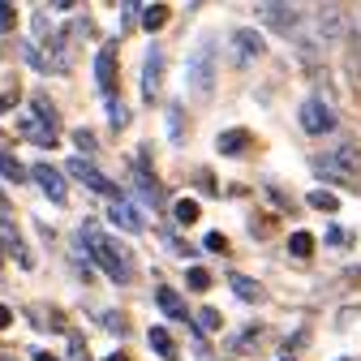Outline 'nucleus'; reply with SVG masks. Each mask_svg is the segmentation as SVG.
<instances>
[{"instance_id":"nucleus-2","label":"nucleus","mask_w":361,"mask_h":361,"mask_svg":"<svg viewBox=\"0 0 361 361\" xmlns=\"http://www.w3.org/2000/svg\"><path fill=\"white\" fill-rule=\"evenodd\" d=\"M82 241H90L86 250H90V258L108 271V280H116V284H129V280H133V258H129L121 245H112V241L95 228V224H86V228H82Z\"/></svg>"},{"instance_id":"nucleus-14","label":"nucleus","mask_w":361,"mask_h":361,"mask_svg":"<svg viewBox=\"0 0 361 361\" xmlns=\"http://www.w3.org/2000/svg\"><path fill=\"white\" fill-rule=\"evenodd\" d=\"M133 185H138V194H142V198H147L151 207H159V202H164V190H159V180H155V176H151V172H147L142 164L133 168Z\"/></svg>"},{"instance_id":"nucleus-39","label":"nucleus","mask_w":361,"mask_h":361,"mask_svg":"<svg viewBox=\"0 0 361 361\" xmlns=\"http://www.w3.org/2000/svg\"><path fill=\"white\" fill-rule=\"evenodd\" d=\"M0 361H13V357H9V353H0Z\"/></svg>"},{"instance_id":"nucleus-40","label":"nucleus","mask_w":361,"mask_h":361,"mask_svg":"<svg viewBox=\"0 0 361 361\" xmlns=\"http://www.w3.org/2000/svg\"><path fill=\"white\" fill-rule=\"evenodd\" d=\"M284 361H293V357H284Z\"/></svg>"},{"instance_id":"nucleus-30","label":"nucleus","mask_w":361,"mask_h":361,"mask_svg":"<svg viewBox=\"0 0 361 361\" xmlns=\"http://www.w3.org/2000/svg\"><path fill=\"white\" fill-rule=\"evenodd\" d=\"M348 65H353V78L361 82V35H357V43H353V56H348Z\"/></svg>"},{"instance_id":"nucleus-7","label":"nucleus","mask_w":361,"mask_h":361,"mask_svg":"<svg viewBox=\"0 0 361 361\" xmlns=\"http://www.w3.org/2000/svg\"><path fill=\"white\" fill-rule=\"evenodd\" d=\"M262 48H267V43H262V30H250V26L237 30V35H233V65H237V69H250V65L262 56Z\"/></svg>"},{"instance_id":"nucleus-4","label":"nucleus","mask_w":361,"mask_h":361,"mask_svg":"<svg viewBox=\"0 0 361 361\" xmlns=\"http://www.w3.org/2000/svg\"><path fill=\"white\" fill-rule=\"evenodd\" d=\"M258 22L276 26V30H284V35H297V26L305 22V13L293 9V5H284V0H267V5H258Z\"/></svg>"},{"instance_id":"nucleus-29","label":"nucleus","mask_w":361,"mask_h":361,"mask_svg":"<svg viewBox=\"0 0 361 361\" xmlns=\"http://www.w3.org/2000/svg\"><path fill=\"white\" fill-rule=\"evenodd\" d=\"M73 142L90 155V151H95V133H90V129H78V133H73Z\"/></svg>"},{"instance_id":"nucleus-19","label":"nucleus","mask_w":361,"mask_h":361,"mask_svg":"<svg viewBox=\"0 0 361 361\" xmlns=\"http://www.w3.org/2000/svg\"><path fill=\"white\" fill-rule=\"evenodd\" d=\"M228 284H233V293H237L241 301H258V297H262V288H258L250 276H228Z\"/></svg>"},{"instance_id":"nucleus-23","label":"nucleus","mask_w":361,"mask_h":361,"mask_svg":"<svg viewBox=\"0 0 361 361\" xmlns=\"http://www.w3.org/2000/svg\"><path fill=\"white\" fill-rule=\"evenodd\" d=\"M108 121H112V129H125V125H129V108H125V99H112V104H108Z\"/></svg>"},{"instance_id":"nucleus-8","label":"nucleus","mask_w":361,"mask_h":361,"mask_svg":"<svg viewBox=\"0 0 361 361\" xmlns=\"http://www.w3.org/2000/svg\"><path fill=\"white\" fill-rule=\"evenodd\" d=\"M159 86H164V48H159V43H151L147 61H142V99L147 104H155Z\"/></svg>"},{"instance_id":"nucleus-33","label":"nucleus","mask_w":361,"mask_h":361,"mask_svg":"<svg viewBox=\"0 0 361 361\" xmlns=\"http://www.w3.org/2000/svg\"><path fill=\"white\" fill-rule=\"evenodd\" d=\"M69 361H90V357H86V353H82V344H78V340H73V344H69Z\"/></svg>"},{"instance_id":"nucleus-1","label":"nucleus","mask_w":361,"mask_h":361,"mask_svg":"<svg viewBox=\"0 0 361 361\" xmlns=\"http://www.w3.org/2000/svg\"><path fill=\"white\" fill-rule=\"evenodd\" d=\"M219 82V39L215 35H198V43L185 56V90L194 104H211Z\"/></svg>"},{"instance_id":"nucleus-28","label":"nucleus","mask_w":361,"mask_h":361,"mask_svg":"<svg viewBox=\"0 0 361 361\" xmlns=\"http://www.w3.org/2000/svg\"><path fill=\"white\" fill-rule=\"evenodd\" d=\"M202 250H211V254H224V250H228V241H224V233H207V237H202Z\"/></svg>"},{"instance_id":"nucleus-35","label":"nucleus","mask_w":361,"mask_h":361,"mask_svg":"<svg viewBox=\"0 0 361 361\" xmlns=\"http://www.w3.org/2000/svg\"><path fill=\"white\" fill-rule=\"evenodd\" d=\"M9 319H13V314H9L5 305H0V327H9Z\"/></svg>"},{"instance_id":"nucleus-17","label":"nucleus","mask_w":361,"mask_h":361,"mask_svg":"<svg viewBox=\"0 0 361 361\" xmlns=\"http://www.w3.org/2000/svg\"><path fill=\"white\" fill-rule=\"evenodd\" d=\"M147 340H151V348H155L164 361H176V340H172L164 327H151V336H147Z\"/></svg>"},{"instance_id":"nucleus-13","label":"nucleus","mask_w":361,"mask_h":361,"mask_svg":"<svg viewBox=\"0 0 361 361\" xmlns=\"http://www.w3.org/2000/svg\"><path fill=\"white\" fill-rule=\"evenodd\" d=\"M155 301H159V310L168 314V319H180V323H190V305L180 301V297H176L168 284H159V288H155Z\"/></svg>"},{"instance_id":"nucleus-16","label":"nucleus","mask_w":361,"mask_h":361,"mask_svg":"<svg viewBox=\"0 0 361 361\" xmlns=\"http://www.w3.org/2000/svg\"><path fill=\"white\" fill-rule=\"evenodd\" d=\"M0 245H5V250H9V254H18V258H22V262H30V254H26V250H22V233H18V228H13V224H9V219H0Z\"/></svg>"},{"instance_id":"nucleus-10","label":"nucleus","mask_w":361,"mask_h":361,"mask_svg":"<svg viewBox=\"0 0 361 361\" xmlns=\"http://www.w3.org/2000/svg\"><path fill=\"white\" fill-rule=\"evenodd\" d=\"M95 86L104 95H112V86H116V48L112 43H104L99 56H95Z\"/></svg>"},{"instance_id":"nucleus-38","label":"nucleus","mask_w":361,"mask_h":361,"mask_svg":"<svg viewBox=\"0 0 361 361\" xmlns=\"http://www.w3.org/2000/svg\"><path fill=\"white\" fill-rule=\"evenodd\" d=\"M5 104H9V95H0V112H5Z\"/></svg>"},{"instance_id":"nucleus-37","label":"nucleus","mask_w":361,"mask_h":361,"mask_svg":"<svg viewBox=\"0 0 361 361\" xmlns=\"http://www.w3.org/2000/svg\"><path fill=\"white\" fill-rule=\"evenodd\" d=\"M104 361H129V357H125V353H112V357H104Z\"/></svg>"},{"instance_id":"nucleus-27","label":"nucleus","mask_w":361,"mask_h":361,"mask_svg":"<svg viewBox=\"0 0 361 361\" xmlns=\"http://www.w3.org/2000/svg\"><path fill=\"white\" fill-rule=\"evenodd\" d=\"M190 288H194V293H207V288H211V276H207L202 267H194V271H190Z\"/></svg>"},{"instance_id":"nucleus-6","label":"nucleus","mask_w":361,"mask_h":361,"mask_svg":"<svg viewBox=\"0 0 361 361\" xmlns=\"http://www.w3.org/2000/svg\"><path fill=\"white\" fill-rule=\"evenodd\" d=\"M69 176H78L86 190H95V194H104V198H121V190H116L112 180H108L95 164H90V159H82V155H78V159H69Z\"/></svg>"},{"instance_id":"nucleus-26","label":"nucleus","mask_w":361,"mask_h":361,"mask_svg":"<svg viewBox=\"0 0 361 361\" xmlns=\"http://www.w3.org/2000/svg\"><path fill=\"white\" fill-rule=\"evenodd\" d=\"M190 319H194V323H198L202 331H215V327H219V314H215V310H194Z\"/></svg>"},{"instance_id":"nucleus-9","label":"nucleus","mask_w":361,"mask_h":361,"mask_svg":"<svg viewBox=\"0 0 361 361\" xmlns=\"http://www.w3.org/2000/svg\"><path fill=\"white\" fill-rule=\"evenodd\" d=\"M30 180H35V185L43 190V194H48L52 202H65V194H69V185H65V176L52 168V164H35L30 172H26Z\"/></svg>"},{"instance_id":"nucleus-22","label":"nucleus","mask_w":361,"mask_h":361,"mask_svg":"<svg viewBox=\"0 0 361 361\" xmlns=\"http://www.w3.org/2000/svg\"><path fill=\"white\" fill-rule=\"evenodd\" d=\"M305 202H310L314 211H340V198H336V194H327V190H314Z\"/></svg>"},{"instance_id":"nucleus-25","label":"nucleus","mask_w":361,"mask_h":361,"mask_svg":"<svg viewBox=\"0 0 361 361\" xmlns=\"http://www.w3.org/2000/svg\"><path fill=\"white\" fill-rule=\"evenodd\" d=\"M142 22H147V30H159L168 22V9L164 5H151V9H142Z\"/></svg>"},{"instance_id":"nucleus-24","label":"nucleus","mask_w":361,"mask_h":361,"mask_svg":"<svg viewBox=\"0 0 361 361\" xmlns=\"http://www.w3.org/2000/svg\"><path fill=\"white\" fill-rule=\"evenodd\" d=\"M198 219V202L194 198H180L176 202V224H194Z\"/></svg>"},{"instance_id":"nucleus-21","label":"nucleus","mask_w":361,"mask_h":361,"mask_svg":"<svg viewBox=\"0 0 361 361\" xmlns=\"http://www.w3.org/2000/svg\"><path fill=\"white\" fill-rule=\"evenodd\" d=\"M288 254H293V258H310V254H314V237H310V233H293V237H288Z\"/></svg>"},{"instance_id":"nucleus-36","label":"nucleus","mask_w":361,"mask_h":361,"mask_svg":"<svg viewBox=\"0 0 361 361\" xmlns=\"http://www.w3.org/2000/svg\"><path fill=\"white\" fill-rule=\"evenodd\" d=\"M35 361H56V357L52 353H35Z\"/></svg>"},{"instance_id":"nucleus-11","label":"nucleus","mask_w":361,"mask_h":361,"mask_svg":"<svg viewBox=\"0 0 361 361\" xmlns=\"http://www.w3.org/2000/svg\"><path fill=\"white\" fill-rule=\"evenodd\" d=\"M108 215H112V224H116L121 233H142V215H138V207H133L125 194L112 198V211H108Z\"/></svg>"},{"instance_id":"nucleus-5","label":"nucleus","mask_w":361,"mask_h":361,"mask_svg":"<svg viewBox=\"0 0 361 361\" xmlns=\"http://www.w3.org/2000/svg\"><path fill=\"white\" fill-rule=\"evenodd\" d=\"M297 116H301V129L305 133H331L336 129V108L327 99H305L297 108Z\"/></svg>"},{"instance_id":"nucleus-12","label":"nucleus","mask_w":361,"mask_h":361,"mask_svg":"<svg viewBox=\"0 0 361 361\" xmlns=\"http://www.w3.org/2000/svg\"><path fill=\"white\" fill-rule=\"evenodd\" d=\"M30 121H35L43 133H52V138H56V129H61V112H56V104H48V95H35V99H30Z\"/></svg>"},{"instance_id":"nucleus-15","label":"nucleus","mask_w":361,"mask_h":361,"mask_svg":"<svg viewBox=\"0 0 361 361\" xmlns=\"http://www.w3.org/2000/svg\"><path fill=\"white\" fill-rule=\"evenodd\" d=\"M245 142H250V133H245V129H224L219 138H215V151H219V155H241Z\"/></svg>"},{"instance_id":"nucleus-31","label":"nucleus","mask_w":361,"mask_h":361,"mask_svg":"<svg viewBox=\"0 0 361 361\" xmlns=\"http://www.w3.org/2000/svg\"><path fill=\"white\" fill-rule=\"evenodd\" d=\"M104 327H108V331H121V336H125V319H116L112 310H104Z\"/></svg>"},{"instance_id":"nucleus-18","label":"nucleus","mask_w":361,"mask_h":361,"mask_svg":"<svg viewBox=\"0 0 361 361\" xmlns=\"http://www.w3.org/2000/svg\"><path fill=\"white\" fill-rule=\"evenodd\" d=\"M18 133H22V138H30L35 147H56V138H52V133H43V129H39V125H35L30 116H26V121L18 125Z\"/></svg>"},{"instance_id":"nucleus-20","label":"nucleus","mask_w":361,"mask_h":361,"mask_svg":"<svg viewBox=\"0 0 361 361\" xmlns=\"http://www.w3.org/2000/svg\"><path fill=\"white\" fill-rule=\"evenodd\" d=\"M0 176H5V180H18V185H22V180H30L26 168H22L13 155H5V151H0Z\"/></svg>"},{"instance_id":"nucleus-32","label":"nucleus","mask_w":361,"mask_h":361,"mask_svg":"<svg viewBox=\"0 0 361 361\" xmlns=\"http://www.w3.org/2000/svg\"><path fill=\"white\" fill-rule=\"evenodd\" d=\"M13 26V9L9 5H0V30H9Z\"/></svg>"},{"instance_id":"nucleus-34","label":"nucleus","mask_w":361,"mask_h":361,"mask_svg":"<svg viewBox=\"0 0 361 361\" xmlns=\"http://www.w3.org/2000/svg\"><path fill=\"white\" fill-rule=\"evenodd\" d=\"M0 219H9V198L0 194Z\"/></svg>"},{"instance_id":"nucleus-3","label":"nucleus","mask_w":361,"mask_h":361,"mask_svg":"<svg viewBox=\"0 0 361 361\" xmlns=\"http://www.w3.org/2000/svg\"><path fill=\"white\" fill-rule=\"evenodd\" d=\"M344 180H353V176H361V147L353 142V138H340V142H331L327 147V155H323Z\"/></svg>"}]
</instances>
